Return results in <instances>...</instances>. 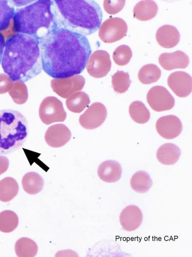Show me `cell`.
Here are the masks:
<instances>
[{"mask_svg": "<svg viewBox=\"0 0 192 257\" xmlns=\"http://www.w3.org/2000/svg\"><path fill=\"white\" fill-rule=\"evenodd\" d=\"M42 70L56 79L80 74L92 54L86 36L56 28L40 41Z\"/></svg>", "mask_w": 192, "mask_h": 257, "instance_id": "obj_1", "label": "cell"}, {"mask_svg": "<svg viewBox=\"0 0 192 257\" xmlns=\"http://www.w3.org/2000/svg\"><path fill=\"white\" fill-rule=\"evenodd\" d=\"M2 64L12 81L26 82L37 76L42 70L40 40L20 33L9 37Z\"/></svg>", "mask_w": 192, "mask_h": 257, "instance_id": "obj_2", "label": "cell"}, {"mask_svg": "<svg viewBox=\"0 0 192 257\" xmlns=\"http://www.w3.org/2000/svg\"><path fill=\"white\" fill-rule=\"evenodd\" d=\"M52 2L57 28L84 36L94 34L100 28L102 11L94 1L54 0Z\"/></svg>", "mask_w": 192, "mask_h": 257, "instance_id": "obj_3", "label": "cell"}, {"mask_svg": "<svg viewBox=\"0 0 192 257\" xmlns=\"http://www.w3.org/2000/svg\"><path fill=\"white\" fill-rule=\"evenodd\" d=\"M13 22L14 31L34 37L40 41L57 28L53 2L38 0L17 9Z\"/></svg>", "mask_w": 192, "mask_h": 257, "instance_id": "obj_4", "label": "cell"}, {"mask_svg": "<svg viewBox=\"0 0 192 257\" xmlns=\"http://www.w3.org/2000/svg\"><path fill=\"white\" fill-rule=\"evenodd\" d=\"M28 134V121L22 113L10 109L0 110V155L22 148Z\"/></svg>", "mask_w": 192, "mask_h": 257, "instance_id": "obj_5", "label": "cell"}, {"mask_svg": "<svg viewBox=\"0 0 192 257\" xmlns=\"http://www.w3.org/2000/svg\"><path fill=\"white\" fill-rule=\"evenodd\" d=\"M40 120L46 124L66 120V113L62 102L54 97H48L42 101L39 109Z\"/></svg>", "mask_w": 192, "mask_h": 257, "instance_id": "obj_6", "label": "cell"}, {"mask_svg": "<svg viewBox=\"0 0 192 257\" xmlns=\"http://www.w3.org/2000/svg\"><path fill=\"white\" fill-rule=\"evenodd\" d=\"M127 31V25L123 19L118 17L110 18L100 26L99 37L106 44H112L124 38Z\"/></svg>", "mask_w": 192, "mask_h": 257, "instance_id": "obj_7", "label": "cell"}, {"mask_svg": "<svg viewBox=\"0 0 192 257\" xmlns=\"http://www.w3.org/2000/svg\"><path fill=\"white\" fill-rule=\"evenodd\" d=\"M147 102L156 112L172 110L175 105L174 96L162 86H155L148 91L146 95Z\"/></svg>", "mask_w": 192, "mask_h": 257, "instance_id": "obj_8", "label": "cell"}, {"mask_svg": "<svg viewBox=\"0 0 192 257\" xmlns=\"http://www.w3.org/2000/svg\"><path fill=\"white\" fill-rule=\"evenodd\" d=\"M108 111L100 102L93 103L79 119L80 125L85 130H94L102 125L105 121Z\"/></svg>", "mask_w": 192, "mask_h": 257, "instance_id": "obj_9", "label": "cell"}, {"mask_svg": "<svg viewBox=\"0 0 192 257\" xmlns=\"http://www.w3.org/2000/svg\"><path fill=\"white\" fill-rule=\"evenodd\" d=\"M87 70L90 75L96 78L105 77L111 70L110 55L104 51H97L90 58Z\"/></svg>", "mask_w": 192, "mask_h": 257, "instance_id": "obj_10", "label": "cell"}, {"mask_svg": "<svg viewBox=\"0 0 192 257\" xmlns=\"http://www.w3.org/2000/svg\"><path fill=\"white\" fill-rule=\"evenodd\" d=\"M158 134L166 140H172L178 137L182 131V124L180 119L170 115L159 118L156 123Z\"/></svg>", "mask_w": 192, "mask_h": 257, "instance_id": "obj_11", "label": "cell"}, {"mask_svg": "<svg viewBox=\"0 0 192 257\" xmlns=\"http://www.w3.org/2000/svg\"><path fill=\"white\" fill-rule=\"evenodd\" d=\"M84 78L76 75L70 78L54 79L52 81L54 91L62 98H68L72 93L80 91L84 87Z\"/></svg>", "mask_w": 192, "mask_h": 257, "instance_id": "obj_12", "label": "cell"}, {"mask_svg": "<svg viewBox=\"0 0 192 257\" xmlns=\"http://www.w3.org/2000/svg\"><path fill=\"white\" fill-rule=\"evenodd\" d=\"M168 84L178 97H186L192 92V77L186 72L177 71L170 74L168 79Z\"/></svg>", "mask_w": 192, "mask_h": 257, "instance_id": "obj_13", "label": "cell"}, {"mask_svg": "<svg viewBox=\"0 0 192 257\" xmlns=\"http://www.w3.org/2000/svg\"><path fill=\"white\" fill-rule=\"evenodd\" d=\"M70 128L64 124H56L48 128L45 140L52 148H60L68 143L72 138Z\"/></svg>", "mask_w": 192, "mask_h": 257, "instance_id": "obj_14", "label": "cell"}, {"mask_svg": "<svg viewBox=\"0 0 192 257\" xmlns=\"http://www.w3.org/2000/svg\"><path fill=\"white\" fill-rule=\"evenodd\" d=\"M143 215L140 209L132 205L125 207L120 216V223L126 231H134L138 229L142 223Z\"/></svg>", "mask_w": 192, "mask_h": 257, "instance_id": "obj_15", "label": "cell"}, {"mask_svg": "<svg viewBox=\"0 0 192 257\" xmlns=\"http://www.w3.org/2000/svg\"><path fill=\"white\" fill-rule=\"evenodd\" d=\"M158 61L160 65L166 71L184 69L188 67L189 64L188 57L180 51L172 53H162L159 57Z\"/></svg>", "mask_w": 192, "mask_h": 257, "instance_id": "obj_16", "label": "cell"}, {"mask_svg": "<svg viewBox=\"0 0 192 257\" xmlns=\"http://www.w3.org/2000/svg\"><path fill=\"white\" fill-rule=\"evenodd\" d=\"M98 175L100 179L104 182L109 183L116 182L120 179L122 177V166L116 161H104L99 166Z\"/></svg>", "mask_w": 192, "mask_h": 257, "instance_id": "obj_17", "label": "cell"}, {"mask_svg": "<svg viewBox=\"0 0 192 257\" xmlns=\"http://www.w3.org/2000/svg\"><path fill=\"white\" fill-rule=\"evenodd\" d=\"M158 44L165 49L176 47L180 42V36L178 30L174 26L166 25L159 28L156 34Z\"/></svg>", "mask_w": 192, "mask_h": 257, "instance_id": "obj_18", "label": "cell"}, {"mask_svg": "<svg viewBox=\"0 0 192 257\" xmlns=\"http://www.w3.org/2000/svg\"><path fill=\"white\" fill-rule=\"evenodd\" d=\"M181 155L180 149L172 143L164 144L158 150L156 158L164 165H173L179 160Z\"/></svg>", "mask_w": 192, "mask_h": 257, "instance_id": "obj_19", "label": "cell"}, {"mask_svg": "<svg viewBox=\"0 0 192 257\" xmlns=\"http://www.w3.org/2000/svg\"><path fill=\"white\" fill-rule=\"evenodd\" d=\"M158 12V6L154 1H142L135 6L134 17L142 21L154 18Z\"/></svg>", "mask_w": 192, "mask_h": 257, "instance_id": "obj_20", "label": "cell"}, {"mask_svg": "<svg viewBox=\"0 0 192 257\" xmlns=\"http://www.w3.org/2000/svg\"><path fill=\"white\" fill-rule=\"evenodd\" d=\"M22 184L24 190L28 194L35 195L44 189V181L38 173L30 172L23 177Z\"/></svg>", "mask_w": 192, "mask_h": 257, "instance_id": "obj_21", "label": "cell"}, {"mask_svg": "<svg viewBox=\"0 0 192 257\" xmlns=\"http://www.w3.org/2000/svg\"><path fill=\"white\" fill-rule=\"evenodd\" d=\"M19 186L16 181L7 177L0 181V201L8 202L13 200L18 195Z\"/></svg>", "mask_w": 192, "mask_h": 257, "instance_id": "obj_22", "label": "cell"}, {"mask_svg": "<svg viewBox=\"0 0 192 257\" xmlns=\"http://www.w3.org/2000/svg\"><path fill=\"white\" fill-rule=\"evenodd\" d=\"M130 185L134 191L140 194H144L152 187L153 182L148 173L146 171H140L132 178Z\"/></svg>", "mask_w": 192, "mask_h": 257, "instance_id": "obj_23", "label": "cell"}, {"mask_svg": "<svg viewBox=\"0 0 192 257\" xmlns=\"http://www.w3.org/2000/svg\"><path fill=\"white\" fill-rule=\"evenodd\" d=\"M38 251L36 243L28 238H21L15 244V252L18 257H34Z\"/></svg>", "mask_w": 192, "mask_h": 257, "instance_id": "obj_24", "label": "cell"}, {"mask_svg": "<svg viewBox=\"0 0 192 257\" xmlns=\"http://www.w3.org/2000/svg\"><path fill=\"white\" fill-rule=\"evenodd\" d=\"M90 103L89 96L80 92L72 95L66 101L68 109L74 113L82 112Z\"/></svg>", "mask_w": 192, "mask_h": 257, "instance_id": "obj_25", "label": "cell"}, {"mask_svg": "<svg viewBox=\"0 0 192 257\" xmlns=\"http://www.w3.org/2000/svg\"><path fill=\"white\" fill-rule=\"evenodd\" d=\"M15 12L12 1L0 0V32L8 29Z\"/></svg>", "mask_w": 192, "mask_h": 257, "instance_id": "obj_26", "label": "cell"}, {"mask_svg": "<svg viewBox=\"0 0 192 257\" xmlns=\"http://www.w3.org/2000/svg\"><path fill=\"white\" fill-rule=\"evenodd\" d=\"M161 70L154 64L144 66L140 70L138 78L144 84H150L157 82L161 77Z\"/></svg>", "mask_w": 192, "mask_h": 257, "instance_id": "obj_27", "label": "cell"}, {"mask_svg": "<svg viewBox=\"0 0 192 257\" xmlns=\"http://www.w3.org/2000/svg\"><path fill=\"white\" fill-rule=\"evenodd\" d=\"M130 114L136 122L144 124L150 118V112L144 103L140 101L133 102L130 106Z\"/></svg>", "mask_w": 192, "mask_h": 257, "instance_id": "obj_28", "label": "cell"}, {"mask_svg": "<svg viewBox=\"0 0 192 257\" xmlns=\"http://www.w3.org/2000/svg\"><path fill=\"white\" fill-rule=\"evenodd\" d=\"M18 223V217L14 211L7 210L0 213V231L12 232L17 228Z\"/></svg>", "mask_w": 192, "mask_h": 257, "instance_id": "obj_29", "label": "cell"}, {"mask_svg": "<svg viewBox=\"0 0 192 257\" xmlns=\"http://www.w3.org/2000/svg\"><path fill=\"white\" fill-rule=\"evenodd\" d=\"M132 81L129 73L118 71L112 76L114 90L118 93H124L129 89Z\"/></svg>", "mask_w": 192, "mask_h": 257, "instance_id": "obj_30", "label": "cell"}, {"mask_svg": "<svg viewBox=\"0 0 192 257\" xmlns=\"http://www.w3.org/2000/svg\"><path fill=\"white\" fill-rule=\"evenodd\" d=\"M9 94L17 104L25 103L28 98V92L26 85L24 82L16 81Z\"/></svg>", "mask_w": 192, "mask_h": 257, "instance_id": "obj_31", "label": "cell"}, {"mask_svg": "<svg viewBox=\"0 0 192 257\" xmlns=\"http://www.w3.org/2000/svg\"><path fill=\"white\" fill-rule=\"evenodd\" d=\"M132 52L129 46L122 45L118 47L113 54V59L117 65L124 66L129 63L132 58Z\"/></svg>", "mask_w": 192, "mask_h": 257, "instance_id": "obj_32", "label": "cell"}, {"mask_svg": "<svg viewBox=\"0 0 192 257\" xmlns=\"http://www.w3.org/2000/svg\"><path fill=\"white\" fill-rule=\"evenodd\" d=\"M126 1H104V8L105 11L110 15H116L124 8Z\"/></svg>", "mask_w": 192, "mask_h": 257, "instance_id": "obj_33", "label": "cell"}, {"mask_svg": "<svg viewBox=\"0 0 192 257\" xmlns=\"http://www.w3.org/2000/svg\"><path fill=\"white\" fill-rule=\"evenodd\" d=\"M13 84L12 81L7 75L0 74V94H4L10 91Z\"/></svg>", "mask_w": 192, "mask_h": 257, "instance_id": "obj_34", "label": "cell"}, {"mask_svg": "<svg viewBox=\"0 0 192 257\" xmlns=\"http://www.w3.org/2000/svg\"><path fill=\"white\" fill-rule=\"evenodd\" d=\"M10 166V161L8 158L0 156V176L6 172Z\"/></svg>", "mask_w": 192, "mask_h": 257, "instance_id": "obj_35", "label": "cell"}, {"mask_svg": "<svg viewBox=\"0 0 192 257\" xmlns=\"http://www.w3.org/2000/svg\"><path fill=\"white\" fill-rule=\"evenodd\" d=\"M6 45V41L4 36L0 33V64L2 63L4 52Z\"/></svg>", "mask_w": 192, "mask_h": 257, "instance_id": "obj_36", "label": "cell"}, {"mask_svg": "<svg viewBox=\"0 0 192 257\" xmlns=\"http://www.w3.org/2000/svg\"><path fill=\"white\" fill-rule=\"evenodd\" d=\"M34 1H12L14 6L21 7L26 5L28 6L34 3Z\"/></svg>", "mask_w": 192, "mask_h": 257, "instance_id": "obj_37", "label": "cell"}]
</instances>
